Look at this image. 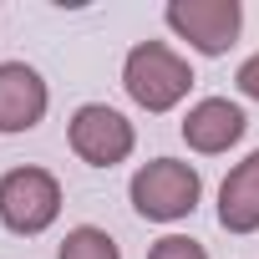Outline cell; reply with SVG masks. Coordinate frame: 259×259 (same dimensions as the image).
Segmentation results:
<instances>
[{
	"instance_id": "cell-9",
	"label": "cell",
	"mask_w": 259,
	"mask_h": 259,
	"mask_svg": "<svg viewBox=\"0 0 259 259\" xmlns=\"http://www.w3.org/2000/svg\"><path fill=\"white\" fill-rule=\"evenodd\" d=\"M56 259H122V244L107 229H97V224H76L56 244Z\"/></svg>"
},
{
	"instance_id": "cell-7",
	"label": "cell",
	"mask_w": 259,
	"mask_h": 259,
	"mask_svg": "<svg viewBox=\"0 0 259 259\" xmlns=\"http://www.w3.org/2000/svg\"><path fill=\"white\" fill-rule=\"evenodd\" d=\"M244 133H249V117L229 97H203V102H193L183 112V143L193 153H203V158H219V153L239 148Z\"/></svg>"
},
{
	"instance_id": "cell-11",
	"label": "cell",
	"mask_w": 259,
	"mask_h": 259,
	"mask_svg": "<svg viewBox=\"0 0 259 259\" xmlns=\"http://www.w3.org/2000/svg\"><path fill=\"white\" fill-rule=\"evenodd\" d=\"M234 87H239V97H249V102H259V51L239 61V71H234Z\"/></svg>"
},
{
	"instance_id": "cell-5",
	"label": "cell",
	"mask_w": 259,
	"mask_h": 259,
	"mask_svg": "<svg viewBox=\"0 0 259 259\" xmlns=\"http://www.w3.org/2000/svg\"><path fill=\"white\" fill-rule=\"evenodd\" d=\"M163 21L178 41H188V51L224 56L244 31V6L239 0H168Z\"/></svg>"
},
{
	"instance_id": "cell-6",
	"label": "cell",
	"mask_w": 259,
	"mask_h": 259,
	"mask_svg": "<svg viewBox=\"0 0 259 259\" xmlns=\"http://www.w3.org/2000/svg\"><path fill=\"white\" fill-rule=\"evenodd\" d=\"M51 112V87L26 61H0V138L36 133Z\"/></svg>"
},
{
	"instance_id": "cell-2",
	"label": "cell",
	"mask_w": 259,
	"mask_h": 259,
	"mask_svg": "<svg viewBox=\"0 0 259 259\" xmlns=\"http://www.w3.org/2000/svg\"><path fill=\"white\" fill-rule=\"evenodd\" d=\"M127 198H133V213L148 224H178L198 208L203 198V173L183 158H153L133 173L127 183Z\"/></svg>"
},
{
	"instance_id": "cell-1",
	"label": "cell",
	"mask_w": 259,
	"mask_h": 259,
	"mask_svg": "<svg viewBox=\"0 0 259 259\" xmlns=\"http://www.w3.org/2000/svg\"><path fill=\"white\" fill-rule=\"evenodd\" d=\"M122 92L143 112H173L193 92V66L168 41H138L122 56Z\"/></svg>"
},
{
	"instance_id": "cell-4",
	"label": "cell",
	"mask_w": 259,
	"mask_h": 259,
	"mask_svg": "<svg viewBox=\"0 0 259 259\" xmlns=\"http://www.w3.org/2000/svg\"><path fill=\"white\" fill-rule=\"evenodd\" d=\"M66 143H71V153L87 168H117V163L133 158L138 127L107 102H81L71 112V122H66Z\"/></svg>"
},
{
	"instance_id": "cell-3",
	"label": "cell",
	"mask_w": 259,
	"mask_h": 259,
	"mask_svg": "<svg viewBox=\"0 0 259 259\" xmlns=\"http://www.w3.org/2000/svg\"><path fill=\"white\" fill-rule=\"evenodd\" d=\"M61 219V183L56 173L21 163L11 173H0V224L16 239H36Z\"/></svg>"
},
{
	"instance_id": "cell-10",
	"label": "cell",
	"mask_w": 259,
	"mask_h": 259,
	"mask_svg": "<svg viewBox=\"0 0 259 259\" xmlns=\"http://www.w3.org/2000/svg\"><path fill=\"white\" fill-rule=\"evenodd\" d=\"M148 259H208V249H203L198 239H188V234H163V239L148 249Z\"/></svg>"
},
{
	"instance_id": "cell-8",
	"label": "cell",
	"mask_w": 259,
	"mask_h": 259,
	"mask_svg": "<svg viewBox=\"0 0 259 259\" xmlns=\"http://www.w3.org/2000/svg\"><path fill=\"white\" fill-rule=\"evenodd\" d=\"M219 229L229 234H259V148L229 168L219 183Z\"/></svg>"
}]
</instances>
